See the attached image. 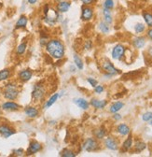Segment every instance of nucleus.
<instances>
[{
  "mask_svg": "<svg viewBox=\"0 0 152 157\" xmlns=\"http://www.w3.org/2000/svg\"><path fill=\"white\" fill-rule=\"evenodd\" d=\"M46 51L54 59L60 60L65 56V48L62 41L59 39H50L46 44Z\"/></svg>",
  "mask_w": 152,
  "mask_h": 157,
  "instance_id": "1",
  "label": "nucleus"
},
{
  "mask_svg": "<svg viewBox=\"0 0 152 157\" xmlns=\"http://www.w3.org/2000/svg\"><path fill=\"white\" fill-rule=\"evenodd\" d=\"M20 94V91L18 89V86L15 82H9L5 85L3 90V96L8 100H15Z\"/></svg>",
  "mask_w": 152,
  "mask_h": 157,
  "instance_id": "2",
  "label": "nucleus"
},
{
  "mask_svg": "<svg viewBox=\"0 0 152 157\" xmlns=\"http://www.w3.org/2000/svg\"><path fill=\"white\" fill-rule=\"evenodd\" d=\"M101 67L106 75H110L112 77L120 73V70L114 67V65L108 60V59H105V60L101 62Z\"/></svg>",
  "mask_w": 152,
  "mask_h": 157,
  "instance_id": "3",
  "label": "nucleus"
},
{
  "mask_svg": "<svg viewBox=\"0 0 152 157\" xmlns=\"http://www.w3.org/2000/svg\"><path fill=\"white\" fill-rule=\"evenodd\" d=\"M45 94H46L45 87L41 83L36 84L34 88V91L32 92V98H33L34 102H39V101L42 100Z\"/></svg>",
  "mask_w": 152,
  "mask_h": 157,
  "instance_id": "4",
  "label": "nucleus"
},
{
  "mask_svg": "<svg viewBox=\"0 0 152 157\" xmlns=\"http://www.w3.org/2000/svg\"><path fill=\"white\" fill-rule=\"evenodd\" d=\"M82 148L83 150H85L86 151H95L99 149V142H98V140L95 139V137H89L87 139L83 145H82Z\"/></svg>",
  "mask_w": 152,
  "mask_h": 157,
  "instance_id": "5",
  "label": "nucleus"
},
{
  "mask_svg": "<svg viewBox=\"0 0 152 157\" xmlns=\"http://www.w3.org/2000/svg\"><path fill=\"white\" fill-rule=\"evenodd\" d=\"M125 47L122 44H117L112 50V58L115 60H121L125 52Z\"/></svg>",
  "mask_w": 152,
  "mask_h": 157,
  "instance_id": "6",
  "label": "nucleus"
},
{
  "mask_svg": "<svg viewBox=\"0 0 152 157\" xmlns=\"http://www.w3.org/2000/svg\"><path fill=\"white\" fill-rule=\"evenodd\" d=\"M93 9L90 6H85L82 8V11H81V20L84 22H89L93 18Z\"/></svg>",
  "mask_w": 152,
  "mask_h": 157,
  "instance_id": "7",
  "label": "nucleus"
},
{
  "mask_svg": "<svg viewBox=\"0 0 152 157\" xmlns=\"http://www.w3.org/2000/svg\"><path fill=\"white\" fill-rule=\"evenodd\" d=\"M15 134V129L6 124H0V135L5 139H8L10 136Z\"/></svg>",
  "mask_w": 152,
  "mask_h": 157,
  "instance_id": "8",
  "label": "nucleus"
},
{
  "mask_svg": "<svg viewBox=\"0 0 152 157\" xmlns=\"http://www.w3.org/2000/svg\"><path fill=\"white\" fill-rule=\"evenodd\" d=\"M104 143H105V146L111 151H117L119 149V141L117 139H115V137H113V136H107L105 140Z\"/></svg>",
  "mask_w": 152,
  "mask_h": 157,
  "instance_id": "9",
  "label": "nucleus"
},
{
  "mask_svg": "<svg viewBox=\"0 0 152 157\" xmlns=\"http://www.w3.org/2000/svg\"><path fill=\"white\" fill-rule=\"evenodd\" d=\"M42 150V145L37 142L36 140H32L29 144V147L26 151V154L27 155H32V154H35L36 152H39Z\"/></svg>",
  "mask_w": 152,
  "mask_h": 157,
  "instance_id": "10",
  "label": "nucleus"
},
{
  "mask_svg": "<svg viewBox=\"0 0 152 157\" xmlns=\"http://www.w3.org/2000/svg\"><path fill=\"white\" fill-rule=\"evenodd\" d=\"M33 76V72L30 69H24L22 71L19 72L18 78L22 82H26L31 80V78Z\"/></svg>",
  "mask_w": 152,
  "mask_h": 157,
  "instance_id": "11",
  "label": "nucleus"
},
{
  "mask_svg": "<svg viewBox=\"0 0 152 157\" xmlns=\"http://www.w3.org/2000/svg\"><path fill=\"white\" fill-rule=\"evenodd\" d=\"M1 109L3 110H7V111H15L20 109V105L10 100V101H7V102L3 103L1 105Z\"/></svg>",
  "mask_w": 152,
  "mask_h": 157,
  "instance_id": "12",
  "label": "nucleus"
},
{
  "mask_svg": "<svg viewBox=\"0 0 152 157\" xmlns=\"http://www.w3.org/2000/svg\"><path fill=\"white\" fill-rule=\"evenodd\" d=\"M132 142H134V140H132V136H129L127 139L125 140V141L122 143V146H121V151L122 152H126V151H129L132 150Z\"/></svg>",
  "mask_w": 152,
  "mask_h": 157,
  "instance_id": "13",
  "label": "nucleus"
},
{
  "mask_svg": "<svg viewBox=\"0 0 152 157\" xmlns=\"http://www.w3.org/2000/svg\"><path fill=\"white\" fill-rule=\"evenodd\" d=\"M70 7H71L70 2H68V1H61V2H58V4H57L56 10H58L59 12H61V13H65V12H67L69 10Z\"/></svg>",
  "mask_w": 152,
  "mask_h": 157,
  "instance_id": "14",
  "label": "nucleus"
},
{
  "mask_svg": "<svg viewBox=\"0 0 152 157\" xmlns=\"http://www.w3.org/2000/svg\"><path fill=\"white\" fill-rule=\"evenodd\" d=\"M28 23V18L25 15H22L20 16V18L18 19L17 23L15 24V29H22V28H25Z\"/></svg>",
  "mask_w": 152,
  "mask_h": 157,
  "instance_id": "15",
  "label": "nucleus"
},
{
  "mask_svg": "<svg viewBox=\"0 0 152 157\" xmlns=\"http://www.w3.org/2000/svg\"><path fill=\"white\" fill-rule=\"evenodd\" d=\"M91 105L94 109H102L107 105V101L106 100H98V99H95V98H92V99L91 100Z\"/></svg>",
  "mask_w": 152,
  "mask_h": 157,
  "instance_id": "16",
  "label": "nucleus"
},
{
  "mask_svg": "<svg viewBox=\"0 0 152 157\" xmlns=\"http://www.w3.org/2000/svg\"><path fill=\"white\" fill-rule=\"evenodd\" d=\"M132 45L135 49H142L146 45V38L144 36L135 37L134 40H132Z\"/></svg>",
  "mask_w": 152,
  "mask_h": 157,
  "instance_id": "17",
  "label": "nucleus"
},
{
  "mask_svg": "<svg viewBox=\"0 0 152 157\" xmlns=\"http://www.w3.org/2000/svg\"><path fill=\"white\" fill-rule=\"evenodd\" d=\"M24 113L29 118H35V117L39 116V109H37L36 108H35V107H26L24 109Z\"/></svg>",
  "mask_w": 152,
  "mask_h": 157,
  "instance_id": "18",
  "label": "nucleus"
},
{
  "mask_svg": "<svg viewBox=\"0 0 152 157\" xmlns=\"http://www.w3.org/2000/svg\"><path fill=\"white\" fill-rule=\"evenodd\" d=\"M117 132L120 135V136H127L130 134L131 129L130 127L126 124H120L117 126Z\"/></svg>",
  "mask_w": 152,
  "mask_h": 157,
  "instance_id": "19",
  "label": "nucleus"
},
{
  "mask_svg": "<svg viewBox=\"0 0 152 157\" xmlns=\"http://www.w3.org/2000/svg\"><path fill=\"white\" fill-rule=\"evenodd\" d=\"M74 103L82 109H88L90 106L89 102L85 100L84 98H76V99H74Z\"/></svg>",
  "mask_w": 152,
  "mask_h": 157,
  "instance_id": "20",
  "label": "nucleus"
},
{
  "mask_svg": "<svg viewBox=\"0 0 152 157\" xmlns=\"http://www.w3.org/2000/svg\"><path fill=\"white\" fill-rule=\"evenodd\" d=\"M93 134H94V136H95V139L103 140V139H105V136H106V130L105 127L101 126V127L97 128L95 131H94Z\"/></svg>",
  "mask_w": 152,
  "mask_h": 157,
  "instance_id": "21",
  "label": "nucleus"
},
{
  "mask_svg": "<svg viewBox=\"0 0 152 157\" xmlns=\"http://www.w3.org/2000/svg\"><path fill=\"white\" fill-rule=\"evenodd\" d=\"M103 16H104V20L107 25H111L113 23V17H112V14H111V11L110 10H107V9H104L103 10Z\"/></svg>",
  "mask_w": 152,
  "mask_h": 157,
  "instance_id": "22",
  "label": "nucleus"
},
{
  "mask_svg": "<svg viewBox=\"0 0 152 157\" xmlns=\"http://www.w3.org/2000/svg\"><path fill=\"white\" fill-rule=\"evenodd\" d=\"M11 76V71L9 68H5L0 70V82H5L10 78Z\"/></svg>",
  "mask_w": 152,
  "mask_h": 157,
  "instance_id": "23",
  "label": "nucleus"
},
{
  "mask_svg": "<svg viewBox=\"0 0 152 157\" xmlns=\"http://www.w3.org/2000/svg\"><path fill=\"white\" fill-rule=\"evenodd\" d=\"M124 107V104L120 101H118V102H115V103H113L109 109V111L111 113H116L118 111H120L122 108Z\"/></svg>",
  "mask_w": 152,
  "mask_h": 157,
  "instance_id": "24",
  "label": "nucleus"
},
{
  "mask_svg": "<svg viewBox=\"0 0 152 157\" xmlns=\"http://www.w3.org/2000/svg\"><path fill=\"white\" fill-rule=\"evenodd\" d=\"M132 147H134V151L135 152L139 153V152H142L146 148V144L145 142H143V141L138 140V141L135 142V146H132Z\"/></svg>",
  "mask_w": 152,
  "mask_h": 157,
  "instance_id": "25",
  "label": "nucleus"
},
{
  "mask_svg": "<svg viewBox=\"0 0 152 157\" xmlns=\"http://www.w3.org/2000/svg\"><path fill=\"white\" fill-rule=\"evenodd\" d=\"M59 98V94H54L53 95H51L49 99H48V101L46 102V104H45V108L46 109H49L50 107H51L56 101H57V99Z\"/></svg>",
  "mask_w": 152,
  "mask_h": 157,
  "instance_id": "26",
  "label": "nucleus"
},
{
  "mask_svg": "<svg viewBox=\"0 0 152 157\" xmlns=\"http://www.w3.org/2000/svg\"><path fill=\"white\" fill-rule=\"evenodd\" d=\"M143 18L145 20V23L146 24V25L149 27H152V13L147 12V11H144L143 12Z\"/></svg>",
  "mask_w": 152,
  "mask_h": 157,
  "instance_id": "27",
  "label": "nucleus"
},
{
  "mask_svg": "<svg viewBox=\"0 0 152 157\" xmlns=\"http://www.w3.org/2000/svg\"><path fill=\"white\" fill-rule=\"evenodd\" d=\"M27 49V43L26 42H23L21 44H19L16 48V53L18 55H23Z\"/></svg>",
  "mask_w": 152,
  "mask_h": 157,
  "instance_id": "28",
  "label": "nucleus"
},
{
  "mask_svg": "<svg viewBox=\"0 0 152 157\" xmlns=\"http://www.w3.org/2000/svg\"><path fill=\"white\" fill-rule=\"evenodd\" d=\"M99 29L103 34H107L110 32V27L109 25H107L106 22H100L99 23Z\"/></svg>",
  "mask_w": 152,
  "mask_h": 157,
  "instance_id": "29",
  "label": "nucleus"
},
{
  "mask_svg": "<svg viewBox=\"0 0 152 157\" xmlns=\"http://www.w3.org/2000/svg\"><path fill=\"white\" fill-rule=\"evenodd\" d=\"M61 156L63 157H75L76 155H77V153H75L72 150L70 149H64L61 153H60Z\"/></svg>",
  "mask_w": 152,
  "mask_h": 157,
  "instance_id": "30",
  "label": "nucleus"
},
{
  "mask_svg": "<svg viewBox=\"0 0 152 157\" xmlns=\"http://www.w3.org/2000/svg\"><path fill=\"white\" fill-rule=\"evenodd\" d=\"M74 62H75V64H76V66H77L78 68L83 69V62H82V60H81L80 57L78 54L74 55Z\"/></svg>",
  "mask_w": 152,
  "mask_h": 157,
  "instance_id": "31",
  "label": "nucleus"
},
{
  "mask_svg": "<svg viewBox=\"0 0 152 157\" xmlns=\"http://www.w3.org/2000/svg\"><path fill=\"white\" fill-rule=\"evenodd\" d=\"M146 30V26L144 24H141V23H138L135 25V32L136 34H141L143 33L144 31Z\"/></svg>",
  "mask_w": 152,
  "mask_h": 157,
  "instance_id": "32",
  "label": "nucleus"
},
{
  "mask_svg": "<svg viewBox=\"0 0 152 157\" xmlns=\"http://www.w3.org/2000/svg\"><path fill=\"white\" fill-rule=\"evenodd\" d=\"M103 6H104V9H107L111 10L115 7V3H114V0H105Z\"/></svg>",
  "mask_w": 152,
  "mask_h": 157,
  "instance_id": "33",
  "label": "nucleus"
},
{
  "mask_svg": "<svg viewBox=\"0 0 152 157\" xmlns=\"http://www.w3.org/2000/svg\"><path fill=\"white\" fill-rule=\"evenodd\" d=\"M142 119H143L144 122H149L152 119V112H149L148 111V112L144 113L143 116H142Z\"/></svg>",
  "mask_w": 152,
  "mask_h": 157,
  "instance_id": "34",
  "label": "nucleus"
},
{
  "mask_svg": "<svg viewBox=\"0 0 152 157\" xmlns=\"http://www.w3.org/2000/svg\"><path fill=\"white\" fill-rule=\"evenodd\" d=\"M87 82H88L93 88L98 84V82L95 80V78H87Z\"/></svg>",
  "mask_w": 152,
  "mask_h": 157,
  "instance_id": "35",
  "label": "nucleus"
},
{
  "mask_svg": "<svg viewBox=\"0 0 152 157\" xmlns=\"http://www.w3.org/2000/svg\"><path fill=\"white\" fill-rule=\"evenodd\" d=\"M105 91V88L103 85H96L95 87H94V92H95L96 94H102L103 92Z\"/></svg>",
  "mask_w": 152,
  "mask_h": 157,
  "instance_id": "36",
  "label": "nucleus"
},
{
  "mask_svg": "<svg viewBox=\"0 0 152 157\" xmlns=\"http://www.w3.org/2000/svg\"><path fill=\"white\" fill-rule=\"evenodd\" d=\"M13 152H14V154H15L16 156H22V155H24V151L23 149H17V150L13 151Z\"/></svg>",
  "mask_w": 152,
  "mask_h": 157,
  "instance_id": "37",
  "label": "nucleus"
},
{
  "mask_svg": "<svg viewBox=\"0 0 152 157\" xmlns=\"http://www.w3.org/2000/svg\"><path fill=\"white\" fill-rule=\"evenodd\" d=\"M80 1H81L85 6H91V5H92L94 2H95V0H80Z\"/></svg>",
  "mask_w": 152,
  "mask_h": 157,
  "instance_id": "38",
  "label": "nucleus"
},
{
  "mask_svg": "<svg viewBox=\"0 0 152 157\" xmlns=\"http://www.w3.org/2000/svg\"><path fill=\"white\" fill-rule=\"evenodd\" d=\"M91 46H92L91 41V40H88V41H86V42H85L84 49H85V50H90V49L91 48Z\"/></svg>",
  "mask_w": 152,
  "mask_h": 157,
  "instance_id": "39",
  "label": "nucleus"
},
{
  "mask_svg": "<svg viewBox=\"0 0 152 157\" xmlns=\"http://www.w3.org/2000/svg\"><path fill=\"white\" fill-rule=\"evenodd\" d=\"M113 118H114V120H116V121H120V120H121V115H120V114H118V113L116 112V113H114V116H113Z\"/></svg>",
  "mask_w": 152,
  "mask_h": 157,
  "instance_id": "40",
  "label": "nucleus"
},
{
  "mask_svg": "<svg viewBox=\"0 0 152 157\" xmlns=\"http://www.w3.org/2000/svg\"><path fill=\"white\" fill-rule=\"evenodd\" d=\"M146 36H147V37L150 39V40L152 41V28H150V29H148V30H147V32H146Z\"/></svg>",
  "mask_w": 152,
  "mask_h": 157,
  "instance_id": "41",
  "label": "nucleus"
},
{
  "mask_svg": "<svg viewBox=\"0 0 152 157\" xmlns=\"http://www.w3.org/2000/svg\"><path fill=\"white\" fill-rule=\"evenodd\" d=\"M146 53H147V56H148L149 58H151V59H152V47H150V48L147 50Z\"/></svg>",
  "mask_w": 152,
  "mask_h": 157,
  "instance_id": "42",
  "label": "nucleus"
},
{
  "mask_svg": "<svg viewBox=\"0 0 152 157\" xmlns=\"http://www.w3.org/2000/svg\"><path fill=\"white\" fill-rule=\"evenodd\" d=\"M27 2H28L30 5H35V4L37 2V0H27Z\"/></svg>",
  "mask_w": 152,
  "mask_h": 157,
  "instance_id": "43",
  "label": "nucleus"
},
{
  "mask_svg": "<svg viewBox=\"0 0 152 157\" xmlns=\"http://www.w3.org/2000/svg\"><path fill=\"white\" fill-rule=\"evenodd\" d=\"M58 2H61V1H66V0H57Z\"/></svg>",
  "mask_w": 152,
  "mask_h": 157,
  "instance_id": "44",
  "label": "nucleus"
},
{
  "mask_svg": "<svg viewBox=\"0 0 152 157\" xmlns=\"http://www.w3.org/2000/svg\"><path fill=\"white\" fill-rule=\"evenodd\" d=\"M149 123H150V125H151V126H152V119H151V120H150V121H149Z\"/></svg>",
  "mask_w": 152,
  "mask_h": 157,
  "instance_id": "45",
  "label": "nucleus"
},
{
  "mask_svg": "<svg viewBox=\"0 0 152 157\" xmlns=\"http://www.w3.org/2000/svg\"><path fill=\"white\" fill-rule=\"evenodd\" d=\"M0 94H1V91H0Z\"/></svg>",
  "mask_w": 152,
  "mask_h": 157,
  "instance_id": "46",
  "label": "nucleus"
}]
</instances>
